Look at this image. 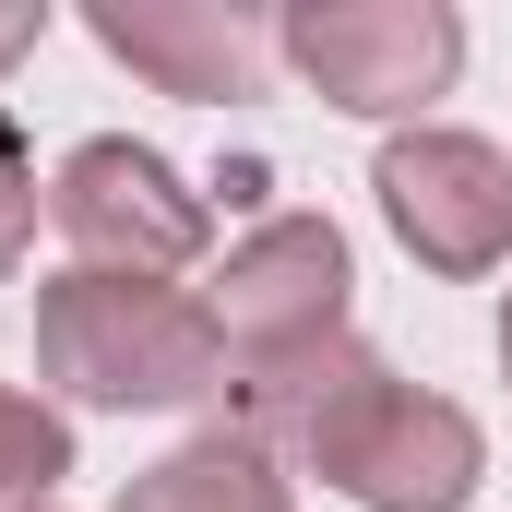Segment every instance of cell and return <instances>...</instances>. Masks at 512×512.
Instances as JSON below:
<instances>
[{
  "label": "cell",
  "instance_id": "6da1fadb",
  "mask_svg": "<svg viewBox=\"0 0 512 512\" xmlns=\"http://www.w3.org/2000/svg\"><path fill=\"white\" fill-rule=\"evenodd\" d=\"M36 382L96 417H191L227 405V334L191 286L155 274H48L36 286Z\"/></svg>",
  "mask_w": 512,
  "mask_h": 512
},
{
  "label": "cell",
  "instance_id": "7a4b0ae2",
  "mask_svg": "<svg viewBox=\"0 0 512 512\" xmlns=\"http://www.w3.org/2000/svg\"><path fill=\"white\" fill-rule=\"evenodd\" d=\"M298 465H310L322 489H346L358 512H465L477 477H489V429H477L453 393L405 382L382 346H370L346 382L310 405Z\"/></svg>",
  "mask_w": 512,
  "mask_h": 512
},
{
  "label": "cell",
  "instance_id": "3957f363",
  "mask_svg": "<svg viewBox=\"0 0 512 512\" xmlns=\"http://www.w3.org/2000/svg\"><path fill=\"white\" fill-rule=\"evenodd\" d=\"M274 60L346 120H417L465 72V12L453 0H298L274 24Z\"/></svg>",
  "mask_w": 512,
  "mask_h": 512
},
{
  "label": "cell",
  "instance_id": "277c9868",
  "mask_svg": "<svg viewBox=\"0 0 512 512\" xmlns=\"http://www.w3.org/2000/svg\"><path fill=\"white\" fill-rule=\"evenodd\" d=\"M48 227H60L72 274H155V286H179V274L203 262V239H215V203H203L155 143L84 131V143L48 167Z\"/></svg>",
  "mask_w": 512,
  "mask_h": 512
},
{
  "label": "cell",
  "instance_id": "5b68a950",
  "mask_svg": "<svg viewBox=\"0 0 512 512\" xmlns=\"http://www.w3.org/2000/svg\"><path fill=\"white\" fill-rule=\"evenodd\" d=\"M346 286H358V262H346V227L334 215H262L251 239L215 262V286H203V310L227 334V382L334 346L346 334Z\"/></svg>",
  "mask_w": 512,
  "mask_h": 512
},
{
  "label": "cell",
  "instance_id": "8992f818",
  "mask_svg": "<svg viewBox=\"0 0 512 512\" xmlns=\"http://www.w3.org/2000/svg\"><path fill=\"white\" fill-rule=\"evenodd\" d=\"M370 191H382V227L405 239L417 274H501L512 262V155L501 143H477V131L453 120H417L382 143V167H370Z\"/></svg>",
  "mask_w": 512,
  "mask_h": 512
},
{
  "label": "cell",
  "instance_id": "52a82bcc",
  "mask_svg": "<svg viewBox=\"0 0 512 512\" xmlns=\"http://www.w3.org/2000/svg\"><path fill=\"white\" fill-rule=\"evenodd\" d=\"M84 24L108 60H131L155 96H191V108H239L274 84V24L251 0H96Z\"/></svg>",
  "mask_w": 512,
  "mask_h": 512
},
{
  "label": "cell",
  "instance_id": "ba28073f",
  "mask_svg": "<svg viewBox=\"0 0 512 512\" xmlns=\"http://www.w3.org/2000/svg\"><path fill=\"white\" fill-rule=\"evenodd\" d=\"M120 512H298V477L286 453H262L251 429H191L179 453H155L143 477L120 489Z\"/></svg>",
  "mask_w": 512,
  "mask_h": 512
},
{
  "label": "cell",
  "instance_id": "9c48e42d",
  "mask_svg": "<svg viewBox=\"0 0 512 512\" xmlns=\"http://www.w3.org/2000/svg\"><path fill=\"white\" fill-rule=\"evenodd\" d=\"M60 477H72V417L0 382V512H24V501H60Z\"/></svg>",
  "mask_w": 512,
  "mask_h": 512
},
{
  "label": "cell",
  "instance_id": "30bf717a",
  "mask_svg": "<svg viewBox=\"0 0 512 512\" xmlns=\"http://www.w3.org/2000/svg\"><path fill=\"white\" fill-rule=\"evenodd\" d=\"M36 215H48V191H36V143L12 131V108H0V286L24 274V251H36Z\"/></svg>",
  "mask_w": 512,
  "mask_h": 512
},
{
  "label": "cell",
  "instance_id": "8fae6325",
  "mask_svg": "<svg viewBox=\"0 0 512 512\" xmlns=\"http://www.w3.org/2000/svg\"><path fill=\"white\" fill-rule=\"evenodd\" d=\"M36 36H48V12H36V0H0V72H12Z\"/></svg>",
  "mask_w": 512,
  "mask_h": 512
},
{
  "label": "cell",
  "instance_id": "7c38bea8",
  "mask_svg": "<svg viewBox=\"0 0 512 512\" xmlns=\"http://www.w3.org/2000/svg\"><path fill=\"white\" fill-rule=\"evenodd\" d=\"M501 382H512V286H501Z\"/></svg>",
  "mask_w": 512,
  "mask_h": 512
},
{
  "label": "cell",
  "instance_id": "4fadbf2b",
  "mask_svg": "<svg viewBox=\"0 0 512 512\" xmlns=\"http://www.w3.org/2000/svg\"><path fill=\"white\" fill-rule=\"evenodd\" d=\"M24 512H72V501H24Z\"/></svg>",
  "mask_w": 512,
  "mask_h": 512
}]
</instances>
